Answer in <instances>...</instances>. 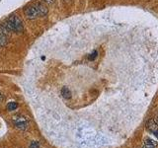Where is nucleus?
Instances as JSON below:
<instances>
[{
	"label": "nucleus",
	"instance_id": "8",
	"mask_svg": "<svg viewBox=\"0 0 158 148\" xmlns=\"http://www.w3.org/2000/svg\"><path fill=\"white\" fill-rule=\"evenodd\" d=\"M97 55H98V53H97V50H94V51H93V53H92L91 54H89V56H88V59H89V60H91V61L95 60V58L97 57Z\"/></svg>",
	"mask_w": 158,
	"mask_h": 148
},
{
	"label": "nucleus",
	"instance_id": "5",
	"mask_svg": "<svg viewBox=\"0 0 158 148\" xmlns=\"http://www.w3.org/2000/svg\"><path fill=\"white\" fill-rule=\"evenodd\" d=\"M61 95L64 99H70L71 98V91L67 87H63L61 89Z\"/></svg>",
	"mask_w": 158,
	"mask_h": 148
},
{
	"label": "nucleus",
	"instance_id": "7",
	"mask_svg": "<svg viewBox=\"0 0 158 148\" xmlns=\"http://www.w3.org/2000/svg\"><path fill=\"white\" fill-rule=\"evenodd\" d=\"M7 43V37L0 34V47H4Z\"/></svg>",
	"mask_w": 158,
	"mask_h": 148
},
{
	"label": "nucleus",
	"instance_id": "1",
	"mask_svg": "<svg viewBox=\"0 0 158 148\" xmlns=\"http://www.w3.org/2000/svg\"><path fill=\"white\" fill-rule=\"evenodd\" d=\"M48 12V7L43 3H36L25 9V14L29 20H34L40 16H46Z\"/></svg>",
	"mask_w": 158,
	"mask_h": 148
},
{
	"label": "nucleus",
	"instance_id": "4",
	"mask_svg": "<svg viewBox=\"0 0 158 148\" xmlns=\"http://www.w3.org/2000/svg\"><path fill=\"white\" fill-rule=\"evenodd\" d=\"M146 128L151 132H154L158 130V124L154 120H149L147 121V124H146Z\"/></svg>",
	"mask_w": 158,
	"mask_h": 148
},
{
	"label": "nucleus",
	"instance_id": "3",
	"mask_svg": "<svg viewBox=\"0 0 158 148\" xmlns=\"http://www.w3.org/2000/svg\"><path fill=\"white\" fill-rule=\"evenodd\" d=\"M12 121L15 125V127H17L18 129H21V130H27L29 128V121L28 120L23 116H15L12 117Z\"/></svg>",
	"mask_w": 158,
	"mask_h": 148
},
{
	"label": "nucleus",
	"instance_id": "12",
	"mask_svg": "<svg viewBox=\"0 0 158 148\" xmlns=\"http://www.w3.org/2000/svg\"><path fill=\"white\" fill-rule=\"evenodd\" d=\"M44 1L48 3V4H52V3L54 2V0H44Z\"/></svg>",
	"mask_w": 158,
	"mask_h": 148
},
{
	"label": "nucleus",
	"instance_id": "6",
	"mask_svg": "<svg viewBox=\"0 0 158 148\" xmlns=\"http://www.w3.org/2000/svg\"><path fill=\"white\" fill-rule=\"evenodd\" d=\"M17 108H18V104L16 102H10L6 106V109L8 111H15Z\"/></svg>",
	"mask_w": 158,
	"mask_h": 148
},
{
	"label": "nucleus",
	"instance_id": "15",
	"mask_svg": "<svg viewBox=\"0 0 158 148\" xmlns=\"http://www.w3.org/2000/svg\"><path fill=\"white\" fill-rule=\"evenodd\" d=\"M156 123L158 124V116H157V118H156Z\"/></svg>",
	"mask_w": 158,
	"mask_h": 148
},
{
	"label": "nucleus",
	"instance_id": "2",
	"mask_svg": "<svg viewBox=\"0 0 158 148\" xmlns=\"http://www.w3.org/2000/svg\"><path fill=\"white\" fill-rule=\"evenodd\" d=\"M4 26L9 30L10 32H15V33H23L24 31V25L22 20L16 15H12L11 17L8 18Z\"/></svg>",
	"mask_w": 158,
	"mask_h": 148
},
{
	"label": "nucleus",
	"instance_id": "11",
	"mask_svg": "<svg viewBox=\"0 0 158 148\" xmlns=\"http://www.w3.org/2000/svg\"><path fill=\"white\" fill-rule=\"evenodd\" d=\"M142 148H155V146L153 145H149V144H144V146Z\"/></svg>",
	"mask_w": 158,
	"mask_h": 148
},
{
	"label": "nucleus",
	"instance_id": "10",
	"mask_svg": "<svg viewBox=\"0 0 158 148\" xmlns=\"http://www.w3.org/2000/svg\"><path fill=\"white\" fill-rule=\"evenodd\" d=\"M29 148H40V144L37 141H32L31 144H30Z\"/></svg>",
	"mask_w": 158,
	"mask_h": 148
},
{
	"label": "nucleus",
	"instance_id": "13",
	"mask_svg": "<svg viewBox=\"0 0 158 148\" xmlns=\"http://www.w3.org/2000/svg\"><path fill=\"white\" fill-rule=\"evenodd\" d=\"M3 98H4V97H3V95L1 94V92H0V102L3 101Z\"/></svg>",
	"mask_w": 158,
	"mask_h": 148
},
{
	"label": "nucleus",
	"instance_id": "9",
	"mask_svg": "<svg viewBox=\"0 0 158 148\" xmlns=\"http://www.w3.org/2000/svg\"><path fill=\"white\" fill-rule=\"evenodd\" d=\"M145 144H149V145H153V146H156V142L154 141V140L150 139V138H146L145 140Z\"/></svg>",
	"mask_w": 158,
	"mask_h": 148
},
{
	"label": "nucleus",
	"instance_id": "14",
	"mask_svg": "<svg viewBox=\"0 0 158 148\" xmlns=\"http://www.w3.org/2000/svg\"><path fill=\"white\" fill-rule=\"evenodd\" d=\"M153 133H154V135H155V136H156V137L158 138V130H156V131H154Z\"/></svg>",
	"mask_w": 158,
	"mask_h": 148
}]
</instances>
